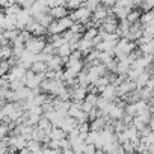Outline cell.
<instances>
[{"instance_id":"6da1fadb","label":"cell","mask_w":154,"mask_h":154,"mask_svg":"<svg viewBox=\"0 0 154 154\" xmlns=\"http://www.w3.org/2000/svg\"><path fill=\"white\" fill-rule=\"evenodd\" d=\"M69 17L74 20V21H77V23H88L89 20H91V17H92V11L89 9V8H86L85 5H82V6H79V8H75V9H72V12L69 14Z\"/></svg>"},{"instance_id":"7a4b0ae2","label":"cell","mask_w":154,"mask_h":154,"mask_svg":"<svg viewBox=\"0 0 154 154\" xmlns=\"http://www.w3.org/2000/svg\"><path fill=\"white\" fill-rule=\"evenodd\" d=\"M45 42H47V41L44 39V36H32L29 41L24 42V47H26L27 51H30V53H33V54H38V53L42 51Z\"/></svg>"},{"instance_id":"3957f363","label":"cell","mask_w":154,"mask_h":154,"mask_svg":"<svg viewBox=\"0 0 154 154\" xmlns=\"http://www.w3.org/2000/svg\"><path fill=\"white\" fill-rule=\"evenodd\" d=\"M42 79H45V72L36 74V72H33L32 69H27V71H26V75H24V82H26V86H27V88H30V89H35V88H38Z\"/></svg>"},{"instance_id":"277c9868","label":"cell","mask_w":154,"mask_h":154,"mask_svg":"<svg viewBox=\"0 0 154 154\" xmlns=\"http://www.w3.org/2000/svg\"><path fill=\"white\" fill-rule=\"evenodd\" d=\"M66 69L72 71L74 74H79L85 68V59L83 57H68L65 62Z\"/></svg>"},{"instance_id":"5b68a950","label":"cell","mask_w":154,"mask_h":154,"mask_svg":"<svg viewBox=\"0 0 154 154\" xmlns=\"http://www.w3.org/2000/svg\"><path fill=\"white\" fill-rule=\"evenodd\" d=\"M26 29H27L29 32H32L33 36H44V35L47 33V29H45L41 23H38L35 18H32V20L27 23Z\"/></svg>"},{"instance_id":"8992f818","label":"cell","mask_w":154,"mask_h":154,"mask_svg":"<svg viewBox=\"0 0 154 154\" xmlns=\"http://www.w3.org/2000/svg\"><path fill=\"white\" fill-rule=\"evenodd\" d=\"M50 15L54 18V20H59V18H63L66 15H69V11L66 8V5H57V6H53L50 8Z\"/></svg>"},{"instance_id":"52a82bcc","label":"cell","mask_w":154,"mask_h":154,"mask_svg":"<svg viewBox=\"0 0 154 154\" xmlns=\"http://www.w3.org/2000/svg\"><path fill=\"white\" fill-rule=\"evenodd\" d=\"M69 143H71V148L74 152H83V148H85V143L86 140L82 139L80 136H77V137H72L69 139Z\"/></svg>"},{"instance_id":"ba28073f","label":"cell","mask_w":154,"mask_h":154,"mask_svg":"<svg viewBox=\"0 0 154 154\" xmlns=\"http://www.w3.org/2000/svg\"><path fill=\"white\" fill-rule=\"evenodd\" d=\"M101 97H104V98H107L109 101H113L118 95H116V86L115 85H112V83H109L103 91H101Z\"/></svg>"},{"instance_id":"9c48e42d","label":"cell","mask_w":154,"mask_h":154,"mask_svg":"<svg viewBox=\"0 0 154 154\" xmlns=\"http://www.w3.org/2000/svg\"><path fill=\"white\" fill-rule=\"evenodd\" d=\"M29 69H32V71L36 72V74H41V72H45V71L48 69V65H47L45 60H35V62L30 63Z\"/></svg>"},{"instance_id":"30bf717a","label":"cell","mask_w":154,"mask_h":154,"mask_svg":"<svg viewBox=\"0 0 154 154\" xmlns=\"http://www.w3.org/2000/svg\"><path fill=\"white\" fill-rule=\"evenodd\" d=\"M48 137L54 139V140H60L62 137H66V131L60 127H51L48 131Z\"/></svg>"},{"instance_id":"8fae6325","label":"cell","mask_w":154,"mask_h":154,"mask_svg":"<svg viewBox=\"0 0 154 154\" xmlns=\"http://www.w3.org/2000/svg\"><path fill=\"white\" fill-rule=\"evenodd\" d=\"M42 142H39V140H36V139H29L27 140V148H29V151L30 152H42Z\"/></svg>"},{"instance_id":"7c38bea8","label":"cell","mask_w":154,"mask_h":154,"mask_svg":"<svg viewBox=\"0 0 154 154\" xmlns=\"http://www.w3.org/2000/svg\"><path fill=\"white\" fill-rule=\"evenodd\" d=\"M71 45H69V42H63L60 47H57L56 48V54H59L60 57H65V59H68V56L71 54Z\"/></svg>"},{"instance_id":"4fadbf2b","label":"cell","mask_w":154,"mask_h":154,"mask_svg":"<svg viewBox=\"0 0 154 154\" xmlns=\"http://www.w3.org/2000/svg\"><path fill=\"white\" fill-rule=\"evenodd\" d=\"M124 107L122 106H119V104H113L112 106V109H110V112H109V116L112 118V119H119L122 115H124Z\"/></svg>"},{"instance_id":"5bb4252c","label":"cell","mask_w":154,"mask_h":154,"mask_svg":"<svg viewBox=\"0 0 154 154\" xmlns=\"http://www.w3.org/2000/svg\"><path fill=\"white\" fill-rule=\"evenodd\" d=\"M149 77H151V75H149V72H148L146 69H143V71L137 75V79L134 80V82H136V85H137V88H143V86L146 85V82L149 80Z\"/></svg>"},{"instance_id":"9a60e30c","label":"cell","mask_w":154,"mask_h":154,"mask_svg":"<svg viewBox=\"0 0 154 154\" xmlns=\"http://www.w3.org/2000/svg\"><path fill=\"white\" fill-rule=\"evenodd\" d=\"M38 127L39 128H42V130H45L47 133L50 131V128L53 127V124H51V121L45 116V115H42L41 118H39V121H38Z\"/></svg>"},{"instance_id":"2e32d148","label":"cell","mask_w":154,"mask_h":154,"mask_svg":"<svg viewBox=\"0 0 154 154\" xmlns=\"http://www.w3.org/2000/svg\"><path fill=\"white\" fill-rule=\"evenodd\" d=\"M97 35H98V27H94V26L86 27L83 32V38H86V39H94Z\"/></svg>"},{"instance_id":"e0dca14e","label":"cell","mask_w":154,"mask_h":154,"mask_svg":"<svg viewBox=\"0 0 154 154\" xmlns=\"http://www.w3.org/2000/svg\"><path fill=\"white\" fill-rule=\"evenodd\" d=\"M24 86H26L24 79H14V80L9 82V88H11L12 91H18V89L24 88Z\"/></svg>"},{"instance_id":"ac0fdd59","label":"cell","mask_w":154,"mask_h":154,"mask_svg":"<svg viewBox=\"0 0 154 154\" xmlns=\"http://www.w3.org/2000/svg\"><path fill=\"white\" fill-rule=\"evenodd\" d=\"M124 110H125V113L134 116V115H137V104L136 103H127L125 107H124Z\"/></svg>"},{"instance_id":"d6986e66","label":"cell","mask_w":154,"mask_h":154,"mask_svg":"<svg viewBox=\"0 0 154 154\" xmlns=\"http://www.w3.org/2000/svg\"><path fill=\"white\" fill-rule=\"evenodd\" d=\"M9 69H11V65L8 63V60H6V59L0 60V77L5 75V74H8V72H9Z\"/></svg>"},{"instance_id":"ffe728a7","label":"cell","mask_w":154,"mask_h":154,"mask_svg":"<svg viewBox=\"0 0 154 154\" xmlns=\"http://www.w3.org/2000/svg\"><path fill=\"white\" fill-rule=\"evenodd\" d=\"M9 130H11V128H9V125H8L6 122H3V121L0 122V137H2V139L9 136Z\"/></svg>"},{"instance_id":"44dd1931","label":"cell","mask_w":154,"mask_h":154,"mask_svg":"<svg viewBox=\"0 0 154 154\" xmlns=\"http://www.w3.org/2000/svg\"><path fill=\"white\" fill-rule=\"evenodd\" d=\"M83 152H86V154H94V152H97V146H95L94 143L86 142V143H85V148H83Z\"/></svg>"},{"instance_id":"7402d4cb","label":"cell","mask_w":154,"mask_h":154,"mask_svg":"<svg viewBox=\"0 0 154 154\" xmlns=\"http://www.w3.org/2000/svg\"><path fill=\"white\" fill-rule=\"evenodd\" d=\"M20 36H21V39L26 42V41H29L33 35H32V32H29L27 29H21V30H20Z\"/></svg>"},{"instance_id":"603a6c76","label":"cell","mask_w":154,"mask_h":154,"mask_svg":"<svg viewBox=\"0 0 154 154\" xmlns=\"http://www.w3.org/2000/svg\"><path fill=\"white\" fill-rule=\"evenodd\" d=\"M6 60H8V63H9L11 66H15V65H18V60H20V59H18L17 54H12V56H11L9 59H6Z\"/></svg>"},{"instance_id":"cb8c5ba5","label":"cell","mask_w":154,"mask_h":154,"mask_svg":"<svg viewBox=\"0 0 154 154\" xmlns=\"http://www.w3.org/2000/svg\"><path fill=\"white\" fill-rule=\"evenodd\" d=\"M35 2H36V0H26V2L23 3V9H29V11H30Z\"/></svg>"},{"instance_id":"d4e9b609","label":"cell","mask_w":154,"mask_h":154,"mask_svg":"<svg viewBox=\"0 0 154 154\" xmlns=\"http://www.w3.org/2000/svg\"><path fill=\"white\" fill-rule=\"evenodd\" d=\"M5 17H6V14H5V11L2 9V6H0V27L3 29V21H5Z\"/></svg>"},{"instance_id":"484cf974","label":"cell","mask_w":154,"mask_h":154,"mask_svg":"<svg viewBox=\"0 0 154 154\" xmlns=\"http://www.w3.org/2000/svg\"><path fill=\"white\" fill-rule=\"evenodd\" d=\"M148 151L154 154V143H151V145H148Z\"/></svg>"},{"instance_id":"4316f807","label":"cell","mask_w":154,"mask_h":154,"mask_svg":"<svg viewBox=\"0 0 154 154\" xmlns=\"http://www.w3.org/2000/svg\"><path fill=\"white\" fill-rule=\"evenodd\" d=\"M15 2H17V3H18V5H21V8H23V3H24V2H26V0H15Z\"/></svg>"},{"instance_id":"83f0119b","label":"cell","mask_w":154,"mask_h":154,"mask_svg":"<svg viewBox=\"0 0 154 154\" xmlns=\"http://www.w3.org/2000/svg\"><path fill=\"white\" fill-rule=\"evenodd\" d=\"M151 11H152V14H154V8H152V9H151Z\"/></svg>"},{"instance_id":"f1b7e54d","label":"cell","mask_w":154,"mask_h":154,"mask_svg":"<svg viewBox=\"0 0 154 154\" xmlns=\"http://www.w3.org/2000/svg\"><path fill=\"white\" fill-rule=\"evenodd\" d=\"M0 140H2V137H0Z\"/></svg>"}]
</instances>
